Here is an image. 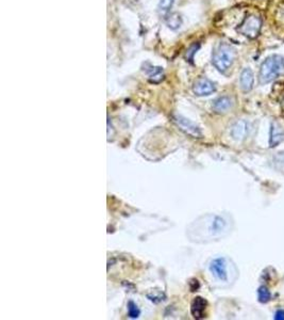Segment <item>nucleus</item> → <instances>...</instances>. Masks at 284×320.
<instances>
[{"label":"nucleus","mask_w":284,"mask_h":320,"mask_svg":"<svg viewBox=\"0 0 284 320\" xmlns=\"http://www.w3.org/2000/svg\"><path fill=\"white\" fill-rule=\"evenodd\" d=\"M281 75H284V59L279 55H273L263 61L258 73V81L261 85H265Z\"/></svg>","instance_id":"nucleus-1"},{"label":"nucleus","mask_w":284,"mask_h":320,"mask_svg":"<svg viewBox=\"0 0 284 320\" xmlns=\"http://www.w3.org/2000/svg\"><path fill=\"white\" fill-rule=\"evenodd\" d=\"M235 50L229 44L219 43L214 49L212 56V63L220 73H226L232 66L235 60Z\"/></svg>","instance_id":"nucleus-2"},{"label":"nucleus","mask_w":284,"mask_h":320,"mask_svg":"<svg viewBox=\"0 0 284 320\" xmlns=\"http://www.w3.org/2000/svg\"><path fill=\"white\" fill-rule=\"evenodd\" d=\"M261 28H262L261 18L257 15L250 14L244 18V21L236 28V30L237 32H239L242 35L248 37L250 40H255L260 35Z\"/></svg>","instance_id":"nucleus-3"},{"label":"nucleus","mask_w":284,"mask_h":320,"mask_svg":"<svg viewBox=\"0 0 284 320\" xmlns=\"http://www.w3.org/2000/svg\"><path fill=\"white\" fill-rule=\"evenodd\" d=\"M173 120L176 123L177 126H178L184 134L191 136L193 138H201V136H203L200 128L191 120H188V118L179 115H175L173 116Z\"/></svg>","instance_id":"nucleus-4"},{"label":"nucleus","mask_w":284,"mask_h":320,"mask_svg":"<svg viewBox=\"0 0 284 320\" xmlns=\"http://www.w3.org/2000/svg\"><path fill=\"white\" fill-rule=\"evenodd\" d=\"M210 271L219 281L227 282L229 280L228 263L224 257H217L210 262Z\"/></svg>","instance_id":"nucleus-5"},{"label":"nucleus","mask_w":284,"mask_h":320,"mask_svg":"<svg viewBox=\"0 0 284 320\" xmlns=\"http://www.w3.org/2000/svg\"><path fill=\"white\" fill-rule=\"evenodd\" d=\"M193 91L197 96H207L216 91V87L210 79L201 77L195 81L193 86Z\"/></svg>","instance_id":"nucleus-6"},{"label":"nucleus","mask_w":284,"mask_h":320,"mask_svg":"<svg viewBox=\"0 0 284 320\" xmlns=\"http://www.w3.org/2000/svg\"><path fill=\"white\" fill-rule=\"evenodd\" d=\"M249 130H250L249 123L245 120H239L235 122L234 125L232 126L231 136L233 137V139H235L237 141H243L244 139L247 138Z\"/></svg>","instance_id":"nucleus-7"},{"label":"nucleus","mask_w":284,"mask_h":320,"mask_svg":"<svg viewBox=\"0 0 284 320\" xmlns=\"http://www.w3.org/2000/svg\"><path fill=\"white\" fill-rule=\"evenodd\" d=\"M255 84V76L254 73L250 70V68L246 67L242 71L241 76H239V85H241V89L243 92L247 93L252 90Z\"/></svg>","instance_id":"nucleus-8"},{"label":"nucleus","mask_w":284,"mask_h":320,"mask_svg":"<svg viewBox=\"0 0 284 320\" xmlns=\"http://www.w3.org/2000/svg\"><path fill=\"white\" fill-rule=\"evenodd\" d=\"M207 302L201 297H196L192 302L191 305V313L196 319H201L206 317V309H207Z\"/></svg>","instance_id":"nucleus-9"},{"label":"nucleus","mask_w":284,"mask_h":320,"mask_svg":"<svg viewBox=\"0 0 284 320\" xmlns=\"http://www.w3.org/2000/svg\"><path fill=\"white\" fill-rule=\"evenodd\" d=\"M284 139V129L278 122H273L270 127V139L269 144L271 147L277 146Z\"/></svg>","instance_id":"nucleus-10"},{"label":"nucleus","mask_w":284,"mask_h":320,"mask_svg":"<svg viewBox=\"0 0 284 320\" xmlns=\"http://www.w3.org/2000/svg\"><path fill=\"white\" fill-rule=\"evenodd\" d=\"M144 71L147 74V76L151 83L159 84L164 79V70L160 66H154L147 63L145 65Z\"/></svg>","instance_id":"nucleus-11"},{"label":"nucleus","mask_w":284,"mask_h":320,"mask_svg":"<svg viewBox=\"0 0 284 320\" xmlns=\"http://www.w3.org/2000/svg\"><path fill=\"white\" fill-rule=\"evenodd\" d=\"M232 107V100L228 96H222L214 100L213 108L217 114H225L228 110L231 109Z\"/></svg>","instance_id":"nucleus-12"},{"label":"nucleus","mask_w":284,"mask_h":320,"mask_svg":"<svg viewBox=\"0 0 284 320\" xmlns=\"http://www.w3.org/2000/svg\"><path fill=\"white\" fill-rule=\"evenodd\" d=\"M165 22H166V25L169 29L177 30L181 27L182 18L178 13H176L175 12V13H170L167 15Z\"/></svg>","instance_id":"nucleus-13"},{"label":"nucleus","mask_w":284,"mask_h":320,"mask_svg":"<svg viewBox=\"0 0 284 320\" xmlns=\"http://www.w3.org/2000/svg\"><path fill=\"white\" fill-rule=\"evenodd\" d=\"M258 298L261 303H266L271 298V293L266 286H261L258 290Z\"/></svg>","instance_id":"nucleus-14"},{"label":"nucleus","mask_w":284,"mask_h":320,"mask_svg":"<svg viewBox=\"0 0 284 320\" xmlns=\"http://www.w3.org/2000/svg\"><path fill=\"white\" fill-rule=\"evenodd\" d=\"M141 311L138 309L137 305L133 302V301H129L128 302V315L130 318H138L140 317Z\"/></svg>","instance_id":"nucleus-15"},{"label":"nucleus","mask_w":284,"mask_h":320,"mask_svg":"<svg viewBox=\"0 0 284 320\" xmlns=\"http://www.w3.org/2000/svg\"><path fill=\"white\" fill-rule=\"evenodd\" d=\"M175 0H161L159 4V10L162 14H165L173 7Z\"/></svg>","instance_id":"nucleus-16"},{"label":"nucleus","mask_w":284,"mask_h":320,"mask_svg":"<svg viewBox=\"0 0 284 320\" xmlns=\"http://www.w3.org/2000/svg\"><path fill=\"white\" fill-rule=\"evenodd\" d=\"M199 49V45L198 44H193V45L189 46V48L186 50V56H185V58L189 61V62H192V60L194 59V55L196 54L197 50Z\"/></svg>","instance_id":"nucleus-17"},{"label":"nucleus","mask_w":284,"mask_h":320,"mask_svg":"<svg viewBox=\"0 0 284 320\" xmlns=\"http://www.w3.org/2000/svg\"><path fill=\"white\" fill-rule=\"evenodd\" d=\"M275 319H277V320H284V311L283 310L277 311L276 314H275Z\"/></svg>","instance_id":"nucleus-18"}]
</instances>
